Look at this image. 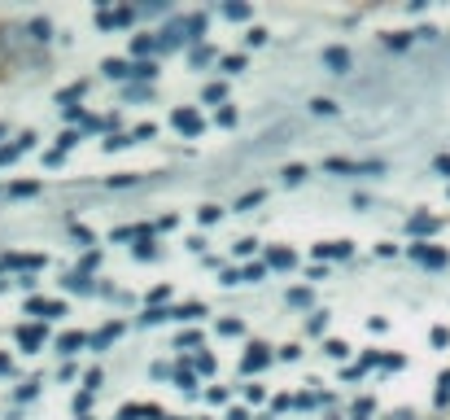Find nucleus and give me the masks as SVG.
<instances>
[{"label": "nucleus", "mask_w": 450, "mask_h": 420, "mask_svg": "<svg viewBox=\"0 0 450 420\" xmlns=\"http://www.w3.org/2000/svg\"><path fill=\"white\" fill-rule=\"evenodd\" d=\"M328 171H341V175H380L385 163H345V158H328Z\"/></svg>", "instance_id": "1"}, {"label": "nucleus", "mask_w": 450, "mask_h": 420, "mask_svg": "<svg viewBox=\"0 0 450 420\" xmlns=\"http://www.w3.org/2000/svg\"><path fill=\"white\" fill-rule=\"evenodd\" d=\"M171 123H175L184 136H197V132H202V114H197V110H175Z\"/></svg>", "instance_id": "2"}, {"label": "nucleus", "mask_w": 450, "mask_h": 420, "mask_svg": "<svg viewBox=\"0 0 450 420\" xmlns=\"http://www.w3.org/2000/svg\"><path fill=\"white\" fill-rule=\"evenodd\" d=\"M324 66L332 75H345L350 70V53H345V48H324Z\"/></svg>", "instance_id": "3"}, {"label": "nucleus", "mask_w": 450, "mask_h": 420, "mask_svg": "<svg viewBox=\"0 0 450 420\" xmlns=\"http://www.w3.org/2000/svg\"><path fill=\"white\" fill-rule=\"evenodd\" d=\"M411 254L420 258V263H428V267H446V263H450V254H446V250H428V246H415Z\"/></svg>", "instance_id": "4"}, {"label": "nucleus", "mask_w": 450, "mask_h": 420, "mask_svg": "<svg viewBox=\"0 0 450 420\" xmlns=\"http://www.w3.org/2000/svg\"><path fill=\"white\" fill-rule=\"evenodd\" d=\"M315 258H350V241H328V246H315Z\"/></svg>", "instance_id": "5"}, {"label": "nucleus", "mask_w": 450, "mask_h": 420, "mask_svg": "<svg viewBox=\"0 0 450 420\" xmlns=\"http://www.w3.org/2000/svg\"><path fill=\"white\" fill-rule=\"evenodd\" d=\"M267 359H271V354H267V346H249V354H245V373H258V368H267Z\"/></svg>", "instance_id": "6"}, {"label": "nucleus", "mask_w": 450, "mask_h": 420, "mask_svg": "<svg viewBox=\"0 0 450 420\" xmlns=\"http://www.w3.org/2000/svg\"><path fill=\"white\" fill-rule=\"evenodd\" d=\"M27 311H31V315H40V320H48V315H61V302H44V298H31V302H27Z\"/></svg>", "instance_id": "7"}, {"label": "nucleus", "mask_w": 450, "mask_h": 420, "mask_svg": "<svg viewBox=\"0 0 450 420\" xmlns=\"http://www.w3.org/2000/svg\"><path fill=\"white\" fill-rule=\"evenodd\" d=\"M407 228H411L415 237H424V232H437V219H433V215H415Z\"/></svg>", "instance_id": "8"}, {"label": "nucleus", "mask_w": 450, "mask_h": 420, "mask_svg": "<svg viewBox=\"0 0 450 420\" xmlns=\"http://www.w3.org/2000/svg\"><path fill=\"white\" fill-rule=\"evenodd\" d=\"M18 342H22L27 350H36V346L44 342V329H40V324H31V329H22V333H18Z\"/></svg>", "instance_id": "9"}, {"label": "nucleus", "mask_w": 450, "mask_h": 420, "mask_svg": "<svg viewBox=\"0 0 450 420\" xmlns=\"http://www.w3.org/2000/svg\"><path fill=\"white\" fill-rule=\"evenodd\" d=\"M79 346H83V333H66L61 342H57V350H61V354H75Z\"/></svg>", "instance_id": "10"}, {"label": "nucleus", "mask_w": 450, "mask_h": 420, "mask_svg": "<svg viewBox=\"0 0 450 420\" xmlns=\"http://www.w3.org/2000/svg\"><path fill=\"white\" fill-rule=\"evenodd\" d=\"M267 263H271V267H293V250H271V254H267Z\"/></svg>", "instance_id": "11"}, {"label": "nucleus", "mask_w": 450, "mask_h": 420, "mask_svg": "<svg viewBox=\"0 0 450 420\" xmlns=\"http://www.w3.org/2000/svg\"><path fill=\"white\" fill-rule=\"evenodd\" d=\"M66 289H75V294H92V280L75 271V276H66Z\"/></svg>", "instance_id": "12"}, {"label": "nucleus", "mask_w": 450, "mask_h": 420, "mask_svg": "<svg viewBox=\"0 0 450 420\" xmlns=\"http://www.w3.org/2000/svg\"><path fill=\"white\" fill-rule=\"evenodd\" d=\"M114 337H119V324H105L101 333H96V337H92V346H96V350H101V346H110V342H114Z\"/></svg>", "instance_id": "13"}, {"label": "nucleus", "mask_w": 450, "mask_h": 420, "mask_svg": "<svg viewBox=\"0 0 450 420\" xmlns=\"http://www.w3.org/2000/svg\"><path fill=\"white\" fill-rule=\"evenodd\" d=\"M101 70H105L110 79H127V75H131V66H123V61H114V57L105 61V66H101Z\"/></svg>", "instance_id": "14"}, {"label": "nucleus", "mask_w": 450, "mask_h": 420, "mask_svg": "<svg viewBox=\"0 0 450 420\" xmlns=\"http://www.w3.org/2000/svg\"><path fill=\"white\" fill-rule=\"evenodd\" d=\"M280 175H285V184H302L306 180V167H285Z\"/></svg>", "instance_id": "15"}, {"label": "nucleus", "mask_w": 450, "mask_h": 420, "mask_svg": "<svg viewBox=\"0 0 450 420\" xmlns=\"http://www.w3.org/2000/svg\"><path fill=\"white\" fill-rule=\"evenodd\" d=\"M310 110H315V114H337V105H332L328 96H315V101H310Z\"/></svg>", "instance_id": "16"}, {"label": "nucleus", "mask_w": 450, "mask_h": 420, "mask_svg": "<svg viewBox=\"0 0 450 420\" xmlns=\"http://www.w3.org/2000/svg\"><path fill=\"white\" fill-rule=\"evenodd\" d=\"M175 320H197V315H202V306H197V302H188V306H179V311H171Z\"/></svg>", "instance_id": "17"}, {"label": "nucleus", "mask_w": 450, "mask_h": 420, "mask_svg": "<svg viewBox=\"0 0 450 420\" xmlns=\"http://www.w3.org/2000/svg\"><path fill=\"white\" fill-rule=\"evenodd\" d=\"M131 75H136V79H153L158 66H153V61H140V66H131Z\"/></svg>", "instance_id": "18"}, {"label": "nucleus", "mask_w": 450, "mask_h": 420, "mask_svg": "<svg viewBox=\"0 0 450 420\" xmlns=\"http://www.w3.org/2000/svg\"><path fill=\"white\" fill-rule=\"evenodd\" d=\"M31 31H36V40H48V31H53V22H48V18H36V22H31Z\"/></svg>", "instance_id": "19"}, {"label": "nucleus", "mask_w": 450, "mask_h": 420, "mask_svg": "<svg viewBox=\"0 0 450 420\" xmlns=\"http://www.w3.org/2000/svg\"><path fill=\"white\" fill-rule=\"evenodd\" d=\"M153 48H158L153 36H140V40H136V53H153Z\"/></svg>", "instance_id": "20"}, {"label": "nucleus", "mask_w": 450, "mask_h": 420, "mask_svg": "<svg viewBox=\"0 0 450 420\" xmlns=\"http://www.w3.org/2000/svg\"><path fill=\"white\" fill-rule=\"evenodd\" d=\"M223 92H227L223 84H210V88H206V101H223Z\"/></svg>", "instance_id": "21"}, {"label": "nucleus", "mask_w": 450, "mask_h": 420, "mask_svg": "<svg viewBox=\"0 0 450 420\" xmlns=\"http://www.w3.org/2000/svg\"><path fill=\"white\" fill-rule=\"evenodd\" d=\"M267 276V267L262 263H254V267H245V280H262Z\"/></svg>", "instance_id": "22"}, {"label": "nucleus", "mask_w": 450, "mask_h": 420, "mask_svg": "<svg viewBox=\"0 0 450 420\" xmlns=\"http://www.w3.org/2000/svg\"><path fill=\"white\" fill-rule=\"evenodd\" d=\"M158 250H153V241H140V246H136V258H153Z\"/></svg>", "instance_id": "23"}, {"label": "nucleus", "mask_w": 450, "mask_h": 420, "mask_svg": "<svg viewBox=\"0 0 450 420\" xmlns=\"http://www.w3.org/2000/svg\"><path fill=\"white\" fill-rule=\"evenodd\" d=\"M328 354H332V359H345L350 350H345V342H328Z\"/></svg>", "instance_id": "24"}, {"label": "nucleus", "mask_w": 450, "mask_h": 420, "mask_svg": "<svg viewBox=\"0 0 450 420\" xmlns=\"http://www.w3.org/2000/svg\"><path fill=\"white\" fill-rule=\"evenodd\" d=\"M197 342H202L197 333H184V337H179V350H184V346H188V350H197Z\"/></svg>", "instance_id": "25"}, {"label": "nucleus", "mask_w": 450, "mask_h": 420, "mask_svg": "<svg viewBox=\"0 0 450 420\" xmlns=\"http://www.w3.org/2000/svg\"><path fill=\"white\" fill-rule=\"evenodd\" d=\"M385 44H389V48H407V44H411V36H385Z\"/></svg>", "instance_id": "26"}, {"label": "nucleus", "mask_w": 450, "mask_h": 420, "mask_svg": "<svg viewBox=\"0 0 450 420\" xmlns=\"http://www.w3.org/2000/svg\"><path fill=\"white\" fill-rule=\"evenodd\" d=\"M254 250H258V241H249V237H245V241H237V254H254Z\"/></svg>", "instance_id": "27"}, {"label": "nucleus", "mask_w": 450, "mask_h": 420, "mask_svg": "<svg viewBox=\"0 0 450 420\" xmlns=\"http://www.w3.org/2000/svg\"><path fill=\"white\" fill-rule=\"evenodd\" d=\"M79 96H83V84H75V88H66V92H61V101H79Z\"/></svg>", "instance_id": "28"}, {"label": "nucleus", "mask_w": 450, "mask_h": 420, "mask_svg": "<svg viewBox=\"0 0 450 420\" xmlns=\"http://www.w3.org/2000/svg\"><path fill=\"white\" fill-rule=\"evenodd\" d=\"M262 202V193H245V197H241V210H249V206H258Z\"/></svg>", "instance_id": "29"}, {"label": "nucleus", "mask_w": 450, "mask_h": 420, "mask_svg": "<svg viewBox=\"0 0 450 420\" xmlns=\"http://www.w3.org/2000/svg\"><path fill=\"white\" fill-rule=\"evenodd\" d=\"M219 219V206H202V223H214Z\"/></svg>", "instance_id": "30"}, {"label": "nucleus", "mask_w": 450, "mask_h": 420, "mask_svg": "<svg viewBox=\"0 0 450 420\" xmlns=\"http://www.w3.org/2000/svg\"><path fill=\"white\" fill-rule=\"evenodd\" d=\"M219 333H227V337H232V333H241V320H223Z\"/></svg>", "instance_id": "31"}, {"label": "nucleus", "mask_w": 450, "mask_h": 420, "mask_svg": "<svg viewBox=\"0 0 450 420\" xmlns=\"http://www.w3.org/2000/svg\"><path fill=\"white\" fill-rule=\"evenodd\" d=\"M433 167H437V171H442V175H450V158H446V153H442V158H437V163H433Z\"/></svg>", "instance_id": "32"}, {"label": "nucleus", "mask_w": 450, "mask_h": 420, "mask_svg": "<svg viewBox=\"0 0 450 420\" xmlns=\"http://www.w3.org/2000/svg\"><path fill=\"white\" fill-rule=\"evenodd\" d=\"M0 373H9V354H0Z\"/></svg>", "instance_id": "33"}, {"label": "nucleus", "mask_w": 450, "mask_h": 420, "mask_svg": "<svg viewBox=\"0 0 450 420\" xmlns=\"http://www.w3.org/2000/svg\"><path fill=\"white\" fill-rule=\"evenodd\" d=\"M0 136H5V127H0Z\"/></svg>", "instance_id": "34"}, {"label": "nucleus", "mask_w": 450, "mask_h": 420, "mask_svg": "<svg viewBox=\"0 0 450 420\" xmlns=\"http://www.w3.org/2000/svg\"><path fill=\"white\" fill-rule=\"evenodd\" d=\"M83 420H88V416H83Z\"/></svg>", "instance_id": "35"}, {"label": "nucleus", "mask_w": 450, "mask_h": 420, "mask_svg": "<svg viewBox=\"0 0 450 420\" xmlns=\"http://www.w3.org/2000/svg\"><path fill=\"white\" fill-rule=\"evenodd\" d=\"M407 420H411V416H407Z\"/></svg>", "instance_id": "36"}]
</instances>
